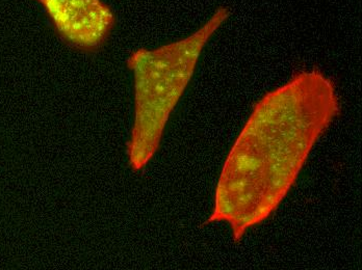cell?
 I'll list each match as a JSON object with an SVG mask.
<instances>
[{"instance_id": "obj_2", "label": "cell", "mask_w": 362, "mask_h": 270, "mask_svg": "<svg viewBox=\"0 0 362 270\" xmlns=\"http://www.w3.org/2000/svg\"><path fill=\"white\" fill-rule=\"evenodd\" d=\"M229 16L230 11L221 6L189 36L130 54L127 67L134 75V121L127 154L134 172L144 170L160 150L170 118L195 74L205 46Z\"/></svg>"}, {"instance_id": "obj_1", "label": "cell", "mask_w": 362, "mask_h": 270, "mask_svg": "<svg viewBox=\"0 0 362 270\" xmlns=\"http://www.w3.org/2000/svg\"><path fill=\"white\" fill-rule=\"evenodd\" d=\"M341 113L334 82L317 69L298 72L268 92L225 159L205 225L226 223L238 243L270 219Z\"/></svg>"}, {"instance_id": "obj_3", "label": "cell", "mask_w": 362, "mask_h": 270, "mask_svg": "<svg viewBox=\"0 0 362 270\" xmlns=\"http://www.w3.org/2000/svg\"><path fill=\"white\" fill-rule=\"evenodd\" d=\"M65 43L81 51H96L109 39L116 16L103 0H35Z\"/></svg>"}]
</instances>
